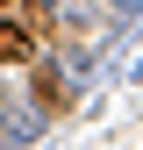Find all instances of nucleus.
I'll list each match as a JSON object with an SVG mask.
<instances>
[{
  "label": "nucleus",
  "mask_w": 143,
  "mask_h": 150,
  "mask_svg": "<svg viewBox=\"0 0 143 150\" xmlns=\"http://www.w3.org/2000/svg\"><path fill=\"white\" fill-rule=\"evenodd\" d=\"M22 57H36V36L22 22H0V64H22Z\"/></svg>",
  "instance_id": "f257e3e1"
},
{
  "label": "nucleus",
  "mask_w": 143,
  "mask_h": 150,
  "mask_svg": "<svg viewBox=\"0 0 143 150\" xmlns=\"http://www.w3.org/2000/svg\"><path fill=\"white\" fill-rule=\"evenodd\" d=\"M36 122H43V115H22V107H14V115H0V150H22V143L36 136Z\"/></svg>",
  "instance_id": "f03ea898"
}]
</instances>
